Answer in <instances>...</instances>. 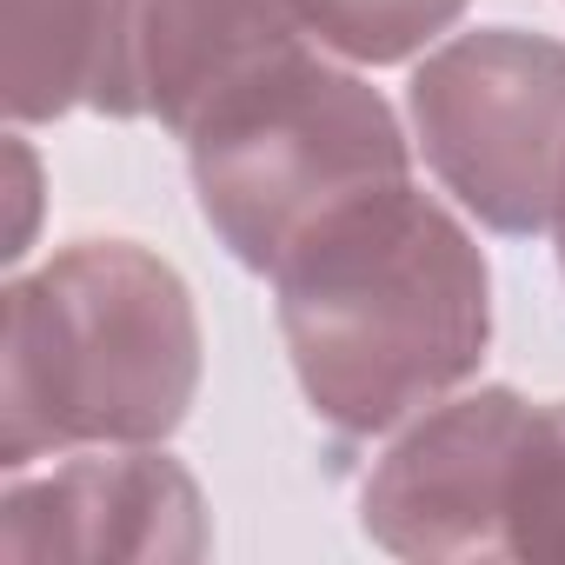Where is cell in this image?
I'll list each match as a JSON object with an SVG mask.
<instances>
[{
	"mask_svg": "<svg viewBox=\"0 0 565 565\" xmlns=\"http://www.w3.org/2000/svg\"><path fill=\"white\" fill-rule=\"evenodd\" d=\"M413 114L439 180L499 233L565 213V47L479 34L419 67Z\"/></svg>",
	"mask_w": 565,
	"mask_h": 565,
	"instance_id": "277c9868",
	"label": "cell"
},
{
	"mask_svg": "<svg viewBox=\"0 0 565 565\" xmlns=\"http://www.w3.org/2000/svg\"><path fill=\"white\" fill-rule=\"evenodd\" d=\"M186 140L206 220L259 273L287 259L320 213L406 173V147L386 107L300 47L246 67Z\"/></svg>",
	"mask_w": 565,
	"mask_h": 565,
	"instance_id": "3957f363",
	"label": "cell"
},
{
	"mask_svg": "<svg viewBox=\"0 0 565 565\" xmlns=\"http://www.w3.org/2000/svg\"><path fill=\"white\" fill-rule=\"evenodd\" d=\"M558 259H565V213H558Z\"/></svg>",
	"mask_w": 565,
	"mask_h": 565,
	"instance_id": "ba28073f",
	"label": "cell"
},
{
	"mask_svg": "<svg viewBox=\"0 0 565 565\" xmlns=\"http://www.w3.org/2000/svg\"><path fill=\"white\" fill-rule=\"evenodd\" d=\"M525 406L479 393L419 426L366 486V532L413 558L512 552V466Z\"/></svg>",
	"mask_w": 565,
	"mask_h": 565,
	"instance_id": "5b68a950",
	"label": "cell"
},
{
	"mask_svg": "<svg viewBox=\"0 0 565 565\" xmlns=\"http://www.w3.org/2000/svg\"><path fill=\"white\" fill-rule=\"evenodd\" d=\"M273 279L300 386L347 433L393 426L486 353V266L406 180L320 213Z\"/></svg>",
	"mask_w": 565,
	"mask_h": 565,
	"instance_id": "6da1fadb",
	"label": "cell"
},
{
	"mask_svg": "<svg viewBox=\"0 0 565 565\" xmlns=\"http://www.w3.org/2000/svg\"><path fill=\"white\" fill-rule=\"evenodd\" d=\"M512 558H565V406L525 413L512 466Z\"/></svg>",
	"mask_w": 565,
	"mask_h": 565,
	"instance_id": "8992f818",
	"label": "cell"
},
{
	"mask_svg": "<svg viewBox=\"0 0 565 565\" xmlns=\"http://www.w3.org/2000/svg\"><path fill=\"white\" fill-rule=\"evenodd\" d=\"M193 399V313L134 246H74L8 294L0 459L74 439H160Z\"/></svg>",
	"mask_w": 565,
	"mask_h": 565,
	"instance_id": "7a4b0ae2",
	"label": "cell"
},
{
	"mask_svg": "<svg viewBox=\"0 0 565 565\" xmlns=\"http://www.w3.org/2000/svg\"><path fill=\"white\" fill-rule=\"evenodd\" d=\"M287 8L360 61H399L459 14V0H287Z\"/></svg>",
	"mask_w": 565,
	"mask_h": 565,
	"instance_id": "52a82bcc",
	"label": "cell"
}]
</instances>
